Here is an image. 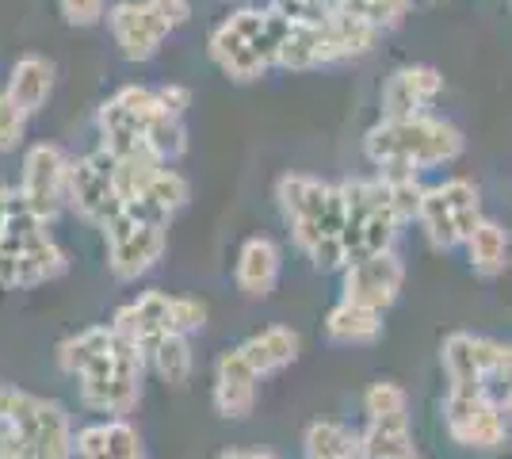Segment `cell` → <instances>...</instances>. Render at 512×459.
I'll return each mask as SVG.
<instances>
[{
	"label": "cell",
	"instance_id": "obj_1",
	"mask_svg": "<svg viewBox=\"0 0 512 459\" xmlns=\"http://www.w3.org/2000/svg\"><path fill=\"white\" fill-rule=\"evenodd\" d=\"M58 368L77 379V398L92 414L127 417L142 402V379L150 372L146 352L123 341L111 326H85L58 345Z\"/></svg>",
	"mask_w": 512,
	"mask_h": 459
},
{
	"label": "cell",
	"instance_id": "obj_2",
	"mask_svg": "<svg viewBox=\"0 0 512 459\" xmlns=\"http://www.w3.org/2000/svg\"><path fill=\"white\" fill-rule=\"evenodd\" d=\"M276 199L279 211H283V222L291 226L295 245L314 261L318 272L348 268V249H344L348 203H344L341 188L325 184L318 176L287 173L279 176Z\"/></svg>",
	"mask_w": 512,
	"mask_h": 459
},
{
	"label": "cell",
	"instance_id": "obj_3",
	"mask_svg": "<svg viewBox=\"0 0 512 459\" xmlns=\"http://www.w3.org/2000/svg\"><path fill=\"white\" fill-rule=\"evenodd\" d=\"M295 20L276 8H241L211 31V62L230 81L249 85L279 62V46L291 35Z\"/></svg>",
	"mask_w": 512,
	"mask_h": 459
},
{
	"label": "cell",
	"instance_id": "obj_4",
	"mask_svg": "<svg viewBox=\"0 0 512 459\" xmlns=\"http://www.w3.org/2000/svg\"><path fill=\"white\" fill-rule=\"evenodd\" d=\"M363 153L379 169H432L455 161L463 153V134L444 119L432 115H402V119H383L363 138Z\"/></svg>",
	"mask_w": 512,
	"mask_h": 459
},
{
	"label": "cell",
	"instance_id": "obj_5",
	"mask_svg": "<svg viewBox=\"0 0 512 459\" xmlns=\"http://www.w3.org/2000/svg\"><path fill=\"white\" fill-rule=\"evenodd\" d=\"M344 203H348V222H344V249H348V264L367 261V257H383L398 238L394 211L386 207L383 180H348L341 184Z\"/></svg>",
	"mask_w": 512,
	"mask_h": 459
},
{
	"label": "cell",
	"instance_id": "obj_6",
	"mask_svg": "<svg viewBox=\"0 0 512 459\" xmlns=\"http://www.w3.org/2000/svg\"><path fill=\"white\" fill-rule=\"evenodd\" d=\"M65 207H73L77 219H85L96 230H107L111 222L127 211V199H123L119 180H115V157L104 146L85 153V157H77L69 165Z\"/></svg>",
	"mask_w": 512,
	"mask_h": 459
},
{
	"label": "cell",
	"instance_id": "obj_7",
	"mask_svg": "<svg viewBox=\"0 0 512 459\" xmlns=\"http://www.w3.org/2000/svg\"><path fill=\"white\" fill-rule=\"evenodd\" d=\"M421 226L432 249H455L478 230L482 222V199L470 180H448L425 192L421 203Z\"/></svg>",
	"mask_w": 512,
	"mask_h": 459
},
{
	"label": "cell",
	"instance_id": "obj_8",
	"mask_svg": "<svg viewBox=\"0 0 512 459\" xmlns=\"http://www.w3.org/2000/svg\"><path fill=\"white\" fill-rule=\"evenodd\" d=\"M104 245H107V272L119 284H134L150 268H157V261L165 257V249H169V226L142 222L134 219L130 211H123L104 230Z\"/></svg>",
	"mask_w": 512,
	"mask_h": 459
},
{
	"label": "cell",
	"instance_id": "obj_9",
	"mask_svg": "<svg viewBox=\"0 0 512 459\" xmlns=\"http://www.w3.org/2000/svg\"><path fill=\"white\" fill-rule=\"evenodd\" d=\"M157 111H161V104H157V88H146V85L119 88L111 100H104V108H100V115H96L100 146H104L111 157H123V153L142 150Z\"/></svg>",
	"mask_w": 512,
	"mask_h": 459
},
{
	"label": "cell",
	"instance_id": "obj_10",
	"mask_svg": "<svg viewBox=\"0 0 512 459\" xmlns=\"http://www.w3.org/2000/svg\"><path fill=\"white\" fill-rule=\"evenodd\" d=\"M444 421L451 440L470 452H501L509 444V417L486 391H448Z\"/></svg>",
	"mask_w": 512,
	"mask_h": 459
},
{
	"label": "cell",
	"instance_id": "obj_11",
	"mask_svg": "<svg viewBox=\"0 0 512 459\" xmlns=\"http://www.w3.org/2000/svg\"><path fill=\"white\" fill-rule=\"evenodd\" d=\"M69 157L62 146L54 142H39L23 153V173H20V199L43 219H54L65 207V192H69Z\"/></svg>",
	"mask_w": 512,
	"mask_h": 459
},
{
	"label": "cell",
	"instance_id": "obj_12",
	"mask_svg": "<svg viewBox=\"0 0 512 459\" xmlns=\"http://www.w3.org/2000/svg\"><path fill=\"white\" fill-rule=\"evenodd\" d=\"M107 31L127 62H150L172 31L157 20L146 0H119L107 8Z\"/></svg>",
	"mask_w": 512,
	"mask_h": 459
},
{
	"label": "cell",
	"instance_id": "obj_13",
	"mask_svg": "<svg viewBox=\"0 0 512 459\" xmlns=\"http://www.w3.org/2000/svg\"><path fill=\"white\" fill-rule=\"evenodd\" d=\"M402 280H406V268H402V261L394 253L367 257V261H356L344 268V299L371 306V310H386L398 299Z\"/></svg>",
	"mask_w": 512,
	"mask_h": 459
},
{
	"label": "cell",
	"instance_id": "obj_14",
	"mask_svg": "<svg viewBox=\"0 0 512 459\" xmlns=\"http://www.w3.org/2000/svg\"><path fill=\"white\" fill-rule=\"evenodd\" d=\"M256 383H260V375L249 364V356L241 352V345L222 352L218 364H214V387H211L214 410L226 417V421L249 417L256 406Z\"/></svg>",
	"mask_w": 512,
	"mask_h": 459
},
{
	"label": "cell",
	"instance_id": "obj_15",
	"mask_svg": "<svg viewBox=\"0 0 512 459\" xmlns=\"http://www.w3.org/2000/svg\"><path fill=\"white\" fill-rule=\"evenodd\" d=\"M73 459H146V444L127 417H104L77 429Z\"/></svg>",
	"mask_w": 512,
	"mask_h": 459
},
{
	"label": "cell",
	"instance_id": "obj_16",
	"mask_svg": "<svg viewBox=\"0 0 512 459\" xmlns=\"http://www.w3.org/2000/svg\"><path fill=\"white\" fill-rule=\"evenodd\" d=\"M69 272V257L58 241H46L39 249H27V253H4L0 249V287H12V291H27V287L50 284Z\"/></svg>",
	"mask_w": 512,
	"mask_h": 459
},
{
	"label": "cell",
	"instance_id": "obj_17",
	"mask_svg": "<svg viewBox=\"0 0 512 459\" xmlns=\"http://www.w3.org/2000/svg\"><path fill=\"white\" fill-rule=\"evenodd\" d=\"M444 88V77L432 66H402L383 85V119L421 115L425 104H432Z\"/></svg>",
	"mask_w": 512,
	"mask_h": 459
},
{
	"label": "cell",
	"instance_id": "obj_18",
	"mask_svg": "<svg viewBox=\"0 0 512 459\" xmlns=\"http://www.w3.org/2000/svg\"><path fill=\"white\" fill-rule=\"evenodd\" d=\"M279 245L272 238H249L234 264L237 291L249 299H268L279 284Z\"/></svg>",
	"mask_w": 512,
	"mask_h": 459
},
{
	"label": "cell",
	"instance_id": "obj_19",
	"mask_svg": "<svg viewBox=\"0 0 512 459\" xmlns=\"http://www.w3.org/2000/svg\"><path fill=\"white\" fill-rule=\"evenodd\" d=\"M188 199H192V184L176 173V169H169V165H165V169L150 180V188H146L142 196L130 199L127 211L134 215V219H142V222L169 226L172 215L188 207Z\"/></svg>",
	"mask_w": 512,
	"mask_h": 459
},
{
	"label": "cell",
	"instance_id": "obj_20",
	"mask_svg": "<svg viewBox=\"0 0 512 459\" xmlns=\"http://www.w3.org/2000/svg\"><path fill=\"white\" fill-rule=\"evenodd\" d=\"M4 92L16 100V108H23L27 115H39L50 104V92H54V62L43 58V54H23V58H16Z\"/></svg>",
	"mask_w": 512,
	"mask_h": 459
},
{
	"label": "cell",
	"instance_id": "obj_21",
	"mask_svg": "<svg viewBox=\"0 0 512 459\" xmlns=\"http://www.w3.org/2000/svg\"><path fill=\"white\" fill-rule=\"evenodd\" d=\"M299 333L287 326H268L260 329V333H253L245 345H241V352L249 356V364L256 368V375L264 379V375H276L283 372L287 364H295L299 360Z\"/></svg>",
	"mask_w": 512,
	"mask_h": 459
},
{
	"label": "cell",
	"instance_id": "obj_22",
	"mask_svg": "<svg viewBox=\"0 0 512 459\" xmlns=\"http://www.w3.org/2000/svg\"><path fill=\"white\" fill-rule=\"evenodd\" d=\"M379 333H383V310L348 303V299H341L325 318V337L337 345H371L379 341Z\"/></svg>",
	"mask_w": 512,
	"mask_h": 459
},
{
	"label": "cell",
	"instance_id": "obj_23",
	"mask_svg": "<svg viewBox=\"0 0 512 459\" xmlns=\"http://www.w3.org/2000/svg\"><path fill=\"white\" fill-rule=\"evenodd\" d=\"M325 27V50H329V62H344V58H360L367 54L375 39H379V27L367 20V16H352V12H337L329 20H321Z\"/></svg>",
	"mask_w": 512,
	"mask_h": 459
},
{
	"label": "cell",
	"instance_id": "obj_24",
	"mask_svg": "<svg viewBox=\"0 0 512 459\" xmlns=\"http://www.w3.org/2000/svg\"><path fill=\"white\" fill-rule=\"evenodd\" d=\"M467 257H470V268H474L482 280L501 276V272L509 268V261H512L509 230H505L501 222L482 219V222H478V230L467 238Z\"/></svg>",
	"mask_w": 512,
	"mask_h": 459
},
{
	"label": "cell",
	"instance_id": "obj_25",
	"mask_svg": "<svg viewBox=\"0 0 512 459\" xmlns=\"http://www.w3.org/2000/svg\"><path fill=\"white\" fill-rule=\"evenodd\" d=\"M146 364L150 372L165 383V387H188V379L195 372V356H192V337L184 333H165L153 341V349L146 352Z\"/></svg>",
	"mask_w": 512,
	"mask_h": 459
},
{
	"label": "cell",
	"instance_id": "obj_26",
	"mask_svg": "<svg viewBox=\"0 0 512 459\" xmlns=\"http://www.w3.org/2000/svg\"><path fill=\"white\" fill-rule=\"evenodd\" d=\"M413 456L409 417H371L360 433V459H406Z\"/></svg>",
	"mask_w": 512,
	"mask_h": 459
},
{
	"label": "cell",
	"instance_id": "obj_27",
	"mask_svg": "<svg viewBox=\"0 0 512 459\" xmlns=\"http://www.w3.org/2000/svg\"><path fill=\"white\" fill-rule=\"evenodd\" d=\"M279 69H318L329 66V50H325V27L321 23H299L291 27V35L279 46Z\"/></svg>",
	"mask_w": 512,
	"mask_h": 459
},
{
	"label": "cell",
	"instance_id": "obj_28",
	"mask_svg": "<svg viewBox=\"0 0 512 459\" xmlns=\"http://www.w3.org/2000/svg\"><path fill=\"white\" fill-rule=\"evenodd\" d=\"M440 364L448 372L451 391H482L486 387V375L478 368V352H474L470 333H451L440 349Z\"/></svg>",
	"mask_w": 512,
	"mask_h": 459
},
{
	"label": "cell",
	"instance_id": "obj_29",
	"mask_svg": "<svg viewBox=\"0 0 512 459\" xmlns=\"http://www.w3.org/2000/svg\"><path fill=\"white\" fill-rule=\"evenodd\" d=\"M306 459H360V437L341 421H314L302 437Z\"/></svg>",
	"mask_w": 512,
	"mask_h": 459
},
{
	"label": "cell",
	"instance_id": "obj_30",
	"mask_svg": "<svg viewBox=\"0 0 512 459\" xmlns=\"http://www.w3.org/2000/svg\"><path fill=\"white\" fill-rule=\"evenodd\" d=\"M383 192H386V207L394 211L398 222H413L421 215V203H425V192L421 180L413 169H383Z\"/></svg>",
	"mask_w": 512,
	"mask_h": 459
},
{
	"label": "cell",
	"instance_id": "obj_31",
	"mask_svg": "<svg viewBox=\"0 0 512 459\" xmlns=\"http://www.w3.org/2000/svg\"><path fill=\"white\" fill-rule=\"evenodd\" d=\"M146 146H150L165 165L169 161H176L180 153L188 150V131H184V119H176V115H169V111L161 108L157 115H153L150 123V134H146Z\"/></svg>",
	"mask_w": 512,
	"mask_h": 459
},
{
	"label": "cell",
	"instance_id": "obj_32",
	"mask_svg": "<svg viewBox=\"0 0 512 459\" xmlns=\"http://www.w3.org/2000/svg\"><path fill=\"white\" fill-rule=\"evenodd\" d=\"M406 406H409V398L398 383H383V379H379V383H371L367 394H363L367 421H371V417H409Z\"/></svg>",
	"mask_w": 512,
	"mask_h": 459
},
{
	"label": "cell",
	"instance_id": "obj_33",
	"mask_svg": "<svg viewBox=\"0 0 512 459\" xmlns=\"http://www.w3.org/2000/svg\"><path fill=\"white\" fill-rule=\"evenodd\" d=\"M27 111L16 108V100L8 92H0V153H16L27 134Z\"/></svg>",
	"mask_w": 512,
	"mask_h": 459
},
{
	"label": "cell",
	"instance_id": "obj_34",
	"mask_svg": "<svg viewBox=\"0 0 512 459\" xmlns=\"http://www.w3.org/2000/svg\"><path fill=\"white\" fill-rule=\"evenodd\" d=\"M58 12L69 27H96L107 20V0H58Z\"/></svg>",
	"mask_w": 512,
	"mask_h": 459
},
{
	"label": "cell",
	"instance_id": "obj_35",
	"mask_svg": "<svg viewBox=\"0 0 512 459\" xmlns=\"http://www.w3.org/2000/svg\"><path fill=\"white\" fill-rule=\"evenodd\" d=\"M409 4H413V0H371V4L363 8V16L375 23L379 31H386V27H398V23L406 20Z\"/></svg>",
	"mask_w": 512,
	"mask_h": 459
},
{
	"label": "cell",
	"instance_id": "obj_36",
	"mask_svg": "<svg viewBox=\"0 0 512 459\" xmlns=\"http://www.w3.org/2000/svg\"><path fill=\"white\" fill-rule=\"evenodd\" d=\"M153 12H157V20L165 23L169 31H176V27H184V23L192 20V4L188 0H146Z\"/></svg>",
	"mask_w": 512,
	"mask_h": 459
},
{
	"label": "cell",
	"instance_id": "obj_37",
	"mask_svg": "<svg viewBox=\"0 0 512 459\" xmlns=\"http://www.w3.org/2000/svg\"><path fill=\"white\" fill-rule=\"evenodd\" d=\"M157 104L169 115H176V119H184V111L192 108V92L184 85H161L157 88Z\"/></svg>",
	"mask_w": 512,
	"mask_h": 459
},
{
	"label": "cell",
	"instance_id": "obj_38",
	"mask_svg": "<svg viewBox=\"0 0 512 459\" xmlns=\"http://www.w3.org/2000/svg\"><path fill=\"white\" fill-rule=\"evenodd\" d=\"M0 459H50V456H43V452H35V448H27L20 440L0 433Z\"/></svg>",
	"mask_w": 512,
	"mask_h": 459
},
{
	"label": "cell",
	"instance_id": "obj_39",
	"mask_svg": "<svg viewBox=\"0 0 512 459\" xmlns=\"http://www.w3.org/2000/svg\"><path fill=\"white\" fill-rule=\"evenodd\" d=\"M12 203H16V192L0 184V234H4V222H8V215H12Z\"/></svg>",
	"mask_w": 512,
	"mask_h": 459
},
{
	"label": "cell",
	"instance_id": "obj_40",
	"mask_svg": "<svg viewBox=\"0 0 512 459\" xmlns=\"http://www.w3.org/2000/svg\"><path fill=\"white\" fill-rule=\"evenodd\" d=\"M501 410H505V417L512 421V387L505 391V402H501Z\"/></svg>",
	"mask_w": 512,
	"mask_h": 459
},
{
	"label": "cell",
	"instance_id": "obj_41",
	"mask_svg": "<svg viewBox=\"0 0 512 459\" xmlns=\"http://www.w3.org/2000/svg\"><path fill=\"white\" fill-rule=\"evenodd\" d=\"M218 459H249V452H222Z\"/></svg>",
	"mask_w": 512,
	"mask_h": 459
},
{
	"label": "cell",
	"instance_id": "obj_42",
	"mask_svg": "<svg viewBox=\"0 0 512 459\" xmlns=\"http://www.w3.org/2000/svg\"><path fill=\"white\" fill-rule=\"evenodd\" d=\"M249 459H276L272 452H249Z\"/></svg>",
	"mask_w": 512,
	"mask_h": 459
},
{
	"label": "cell",
	"instance_id": "obj_43",
	"mask_svg": "<svg viewBox=\"0 0 512 459\" xmlns=\"http://www.w3.org/2000/svg\"><path fill=\"white\" fill-rule=\"evenodd\" d=\"M406 459H421V456H417V452H413V456H406Z\"/></svg>",
	"mask_w": 512,
	"mask_h": 459
}]
</instances>
